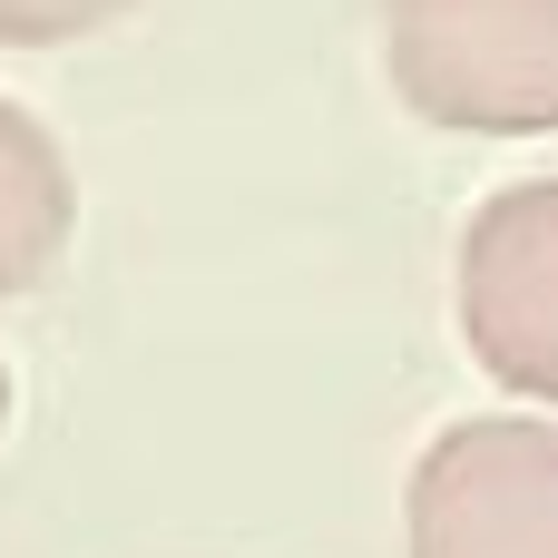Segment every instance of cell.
Instances as JSON below:
<instances>
[{"mask_svg": "<svg viewBox=\"0 0 558 558\" xmlns=\"http://www.w3.org/2000/svg\"><path fill=\"white\" fill-rule=\"evenodd\" d=\"M383 69L451 137H549L558 0H383Z\"/></svg>", "mask_w": 558, "mask_h": 558, "instance_id": "obj_1", "label": "cell"}, {"mask_svg": "<svg viewBox=\"0 0 558 558\" xmlns=\"http://www.w3.org/2000/svg\"><path fill=\"white\" fill-rule=\"evenodd\" d=\"M412 558H558V422L471 412L451 422L402 490Z\"/></svg>", "mask_w": 558, "mask_h": 558, "instance_id": "obj_2", "label": "cell"}, {"mask_svg": "<svg viewBox=\"0 0 558 558\" xmlns=\"http://www.w3.org/2000/svg\"><path fill=\"white\" fill-rule=\"evenodd\" d=\"M461 343L520 402H558V177L500 186L461 235Z\"/></svg>", "mask_w": 558, "mask_h": 558, "instance_id": "obj_3", "label": "cell"}, {"mask_svg": "<svg viewBox=\"0 0 558 558\" xmlns=\"http://www.w3.org/2000/svg\"><path fill=\"white\" fill-rule=\"evenodd\" d=\"M78 235V186H69V157L59 137L0 98V304H20L29 284H49V265L69 255Z\"/></svg>", "mask_w": 558, "mask_h": 558, "instance_id": "obj_4", "label": "cell"}, {"mask_svg": "<svg viewBox=\"0 0 558 558\" xmlns=\"http://www.w3.org/2000/svg\"><path fill=\"white\" fill-rule=\"evenodd\" d=\"M128 10L137 0H0V49H59V39H88Z\"/></svg>", "mask_w": 558, "mask_h": 558, "instance_id": "obj_5", "label": "cell"}, {"mask_svg": "<svg viewBox=\"0 0 558 558\" xmlns=\"http://www.w3.org/2000/svg\"><path fill=\"white\" fill-rule=\"evenodd\" d=\"M0 432H10V373H0Z\"/></svg>", "mask_w": 558, "mask_h": 558, "instance_id": "obj_6", "label": "cell"}]
</instances>
